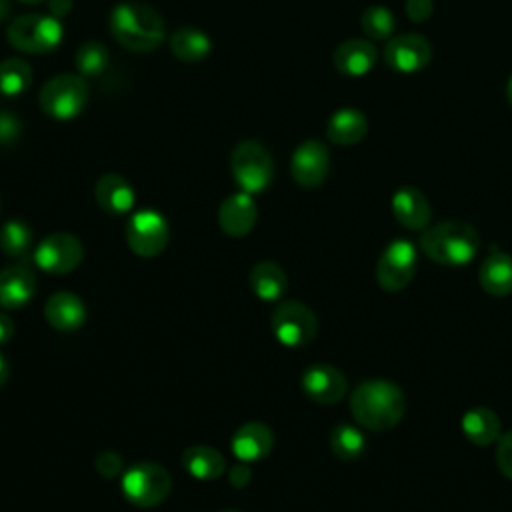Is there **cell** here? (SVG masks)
Listing matches in <instances>:
<instances>
[{"mask_svg":"<svg viewBox=\"0 0 512 512\" xmlns=\"http://www.w3.org/2000/svg\"><path fill=\"white\" fill-rule=\"evenodd\" d=\"M304 394L318 404H336L346 396L348 382L346 376L332 364L320 362L312 364L302 372Z\"/></svg>","mask_w":512,"mask_h":512,"instance_id":"cell-14","label":"cell"},{"mask_svg":"<svg viewBox=\"0 0 512 512\" xmlns=\"http://www.w3.org/2000/svg\"><path fill=\"white\" fill-rule=\"evenodd\" d=\"M74 6V0H48V10L54 18L66 16Z\"/></svg>","mask_w":512,"mask_h":512,"instance_id":"cell-38","label":"cell"},{"mask_svg":"<svg viewBox=\"0 0 512 512\" xmlns=\"http://www.w3.org/2000/svg\"><path fill=\"white\" fill-rule=\"evenodd\" d=\"M330 450L340 460H356L366 452V436L354 424H338L330 432Z\"/></svg>","mask_w":512,"mask_h":512,"instance_id":"cell-28","label":"cell"},{"mask_svg":"<svg viewBox=\"0 0 512 512\" xmlns=\"http://www.w3.org/2000/svg\"><path fill=\"white\" fill-rule=\"evenodd\" d=\"M270 324L276 340L288 348L306 346L318 332L316 314L306 304L296 300L278 304Z\"/></svg>","mask_w":512,"mask_h":512,"instance_id":"cell-9","label":"cell"},{"mask_svg":"<svg viewBox=\"0 0 512 512\" xmlns=\"http://www.w3.org/2000/svg\"><path fill=\"white\" fill-rule=\"evenodd\" d=\"M168 222L156 210H138L126 224V242L138 256L150 258L160 254L168 244Z\"/></svg>","mask_w":512,"mask_h":512,"instance_id":"cell-10","label":"cell"},{"mask_svg":"<svg viewBox=\"0 0 512 512\" xmlns=\"http://www.w3.org/2000/svg\"><path fill=\"white\" fill-rule=\"evenodd\" d=\"M32 82V68L22 58H6L0 62V92L4 96H18L28 90Z\"/></svg>","mask_w":512,"mask_h":512,"instance_id":"cell-29","label":"cell"},{"mask_svg":"<svg viewBox=\"0 0 512 512\" xmlns=\"http://www.w3.org/2000/svg\"><path fill=\"white\" fill-rule=\"evenodd\" d=\"M478 282L490 296L504 298L512 294V256L500 250L490 252L478 268Z\"/></svg>","mask_w":512,"mask_h":512,"instance_id":"cell-22","label":"cell"},{"mask_svg":"<svg viewBox=\"0 0 512 512\" xmlns=\"http://www.w3.org/2000/svg\"><path fill=\"white\" fill-rule=\"evenodd\" d=\"M94 198L98 206L108 214H126L134 206V188L130 182L114 172L102 174L94 186Z\"/></svg>","mask_w":512,"mask_h":512,"instance_id":"cell-20","label":"cell"},{"mask_svg":"<svg viewBox=\"0 0 512 512\" xmlns=\"http://www.w3.org/2000/svg\"><path fill=\"white\" fill-rule=\"evenodd\" d=\"M496 466L502 476L512 480V430L500 434L496 440V454H494Z\"/></svg>","mask_w":512,"mask_h":512,"instance_id":"cell-33","label":"cell"},{"mask_svg":"<svg viewBox=\"0 0 512 512\" xmlns=\"http://www.w3.org/2000/svg\"><path fill=\"white\" fill-rule=\"evenodd\" d=\"M274 446V434L264 422H246L242 424L230 442L234 456L242 462H254L264 456Z\"/></svg>","mask_w":512,"mask_h":512,"instance_id":"cell-19","label":"cell"},{"mask_svg":"<svg viewBox=\"0 0 512 512\" xmlns=\"http://www.w3.org/2000/svg\"><path fill=\"white\" fill-rule=\"evenodd\" d=\"M170 50L172 54L180 60V62H186V64H194V62H200L202 58H206V54L210 52L212 48V42L210 38L198 30V28H192V26H184V28H178L170 34Z\"/></svg>","mask_w":512,"mask_h":512,"instance_id":"cell-26","label":"cell"},{"mask_svg":"<svg viewBox=\"0 0 512 512\" xmlns=\"http://www.w3.org/2000/svg\"><path fill=\"white\" fill-rule=\"evenodd\" d=\"M232 176L242 192L254 194L268 188L274 166L270 152L256 140H242L230 154Z\"/></svg>","mask_w":512,"mask_h":512,"instance_id":"cell-6","label":"cell"},{"mask_svg":"<svg viewBox=\"0 0 512 512\" xmlns=\"http://www.w3.org/2000/svg\"><path fill=\"white\" fill-rule=\"evenodd\" d=\"M182 466L198 480H214L224 474V456L210 446H190L182 454Z\"/></svg>","mask_w":512,"mask_h":512,"instance_id":"cell-27","label":"cell"},{"mask_svg":"<svg viewBox=\"0 0 512 512\" xmlns=\"http://www.w3.org/2000/svg\"><path fill=\"white\" fill-rule=\"evenodd\" d=\"M40 108L56 120H68L88 102V84L80 74H58L44 82L38 96Z\"/></svg>","mask_w":512,"mask_h":512,"instance_id":"cell-5","label":"cell"},{"mask_svg":"<svg viewBox=\"0 0 512 512\" xmlns=\"http://www.w3.org/2000/svg\"><path fill=\"white\" fill-rule=\"evenodd\" d=\"M506 100L512 104V76L508 78V84H506Z\"/></svg>","mask_w":512,"mask_h":512,"instance_id":"cell-42","label":"cell"},{"mask_svg":"<svg viewBox=\"0 0 512 512\" xmlns=\"http://www.w3.org/2000/svg\"><path fill=\"white\" fill-rule=\"evenodd\" d=\"M406 412V398L398 384L372 378L358 384L350 394V414L362 428L382 432L394 428Z\"/></svg>","mask_w":512,"mask_h":512,"instance_id":"cell-1","label":"cell"},{"mask_svg":"<svg viewBox=\"0 0 512 512\" xmlns=\"http://www.w3.org/2000/svg\"><path fill=\"white\" fill-rule=\"evenodd\" d=\"M430 58H432L430 42L424 36L412 34V32L392 36L384 48L386 66L402 74H412L426 68Z\"/></svg>","mask_w":512,"mask_h":512,"instance_id":"cell-12","label":"cell"},{"mask_svg":"<svg viewBox=\"0 0 512 512\" xmlns=\"http://www.w3.org/2000/svg\"><path fill=\"white\" fill-rule=\"evenodd\" d=\"M248 284L252 288V292L266 302L278 300L288 286V278L286 272L282 270V266H278L272 260H262L256 262L248 274Z\"/></svg>","mask_w":512,"mask_h":512,"instance_id":"cell-25","label":"cell"},{"mask_svg":"<svg viewBox=\"0 0 512 512\" xmlns=\"http://www.w3.org/2000/svg\"><path fill=\"white\" fill-rule=\"evenodd\" d=\"M392 214L408 230H426L432 218L428 198L414 186H402L392 196Z\"/></svg>","mask_w":512,"mask_h":512,"instance_id":"cell-16","label":"cell"},{"mask_svg":"<svg viewBox=\"0 0 512 512\" xmlns=\"http://www.w3.org/2000/svg\"><path fill=\"white\" fill-rule=\"evenodd\" d=\"M36 292V276L24 264L0 270V306L14 310L32 300Z\"/></svg>","mask_w":512,"mask_h":512,"instance_id":"cell-18","label":"cell"},{"mask_svg":"<svg viewBox=\"0 0 512 512\" xmlns=\"http://www.w3.org/2000/svg\"><path fill=\"white\" fill-rule=\"evenodd\" d=\"M82 256L84 250L80 240L68 232H54L46 236L34 252L36 264L50 274H66L74 270L82 262Z\"/></svg>","mask_w":512,"mask_h":512,"instance_id":"cell-11","label":"cell"},{"mask_svg":"<svg viewBox=\"0 0 512 512\" xmlns=\"http://www.w3.org/2000/svg\"><path fill=\"white\" fill-rule=\"evenodd\" d=\"M172 488L170 474L156 462H140L122 474V492L134 506L160 504Z\"/></svg>","mask_w":512,"mask_h":512,"instance_id":"cell-7","label":"cell"},{"mask_svg":"<svg viewBox=\"0 0 512 512\" xmlns=\"http://www.w3.org/2000/svg\"><path fill=\"white\" fill-rule=\"evenodd\" d=\"M48 324L60 332H72L86 320V306L74 292H56L44 304Z\"/></svg>","mask_w":512,"mask_h":512,"instance_id":"cell-21","label":"cell"},{"mask_svg":"<svg viewBox=\"0 0 512 512\" xmlns=\"http://www.w3.org/2000/svg\"><path fill=\"white\" fill-rule=\"evenodd\" d=\"M6 40L20 52L48 54L62 40V24L54 16L22 14L8 24Z\"/></svg>","mask_w":512,"mask_h":512,"instance_id":"cell-4","label":"cell"},{"mask_svg":"<svg viewBox=\"0 0 512 512\" xmlns=\"http://www.w3.org/2000/svg\"><path fill=\"white\" fill-rule=\"evenodd\" d=\"M418 266V250L416 246L406 238L392 240L378 256L376 262V282L386 292H398L404 290Z\"/></svg>","mask_w":512,"mask_h":512,"instance_id":"cell-8","label":"cell"},{"mask_svg":"<svg viewBox=\"0 0 512 512\" xmlns=\"http://www.w3.org/2000/svg\"><path fill=\"white\" fill-rule=\"evenodd\" d=\"M368 132V120L358 108L336 110L326 126V136L332 144L352 146L358 144Z\"/></svg>","mask_w":512,"mask_h":512,"instance_id":"cell-24","label":"cell"},{"mask_svg":"<svg viewBox=\"0 0 512 512\" xmlns=\"http://www.w3.org/2000/svg\"><path fill=\"white\" fill-rule=\"evenodd\" d=\"M256 204L248 192L230 194L218 208V224L224 234L232 238H242L250 234L256 224Z\"/></svg>","mask_w":512,"mask_h":512,"instance_id":"cell-15","label":"cell"},{"mask_svg":"<svg viewBox=\"0 0 512 512\" xmlns=\"http://www.w3.org/2000/svg\"><path fill=\"white\" fill-rule=\"evenodd\" d=\"M74 64H76V70L80 72V76H84V78L102 74L108 64L106 46L96 40H88V42L80 44L74 54Z\"/></svg>","mask_w":512,"mask_h":512,"instance_id":"cell-31","label":"cell"},{"mask_svg":"<svg viewBox=\"0 0 512 512\" xmlns=\"http://www.w3.org/2000/svg\"><path fill=\"white\" fill-rule=\"evenodd\" d=\"M432 0H406V14L412 22H426L432 16Z\"/></svg>","mask_w":512,"mask_h":512,"instance_id":"cell-36","label":"cell"},{"mask_svg":"<svg viewBox=\"0 0 512 512\" xmlns=\"http://www.w3.org/2000/svg\"><path fill=\"white\" fill-rule=\"evenodd\" d=\"M420 248L432 262L440 266H466L480 250L476 228L462 220H446L422 230Z\"/></svg>","mask_w":512,"mask_h":512,"instance_id":"cell-3","label":"cell"},{"mask_svg":"<svg viewBox=\"0 0 512 512\" xmlns=\"http://www.w3.org/2000/svg\"><path fill=\"white\" fill-rule=\"evenodd\" d=\"M330 170L328 148L320 140H304L292 154L290 174L302 188L320 186Z\"/></svg>","mask_w":512,"mask_h":512,"instance_id":"cell-13","label":"cell"},{"mask_svg":"<svg viewBox=\"0 0 512 512\" xmlns=\"http://www.w3.org/2000/svg\"><path fill=\"white\" fill-rule=\"evenodd\" d=\"M32 246V232L20 220H8L0 228V248L8 256H24Z\"/></svg>","mask_w":512,"mask_h":512,"instance_id":"cell-32","label":"cell"},{"mask_svg":"<svg viewBox=\"0 0 512 512\" xmlns=\"http://www.w3.org/2000/svg\"><path fill=\"white\" fill-rule=\"evenodd\" d=\"M22 124L18 116L8 110H0V146H12L20 138Z\"/></svg>","mask_w":512,"mask_h":512,"instance_id":"cell-34","label":"cell"},{"mask_svg":"<svg viewBox=\"0 0 512 512\" xmlns=\"http://www.w3.org/2000/svg\"><path fill=\"white\" fill-rule=\"evenodd\" d=\"M8 374H10V366H8L6 358H4V354L0 352V386L8 380Z\"/></svg>","mask_w":512,"mask_h":512,"instance_id":"cell-40","label":"cell"},{"mask_svg":"<svg viewBox=\"0 0 512 512\" xmlns=\"http://www.w3.org/2000/svg\"><path fill=\"white\" fill-rule=\"evenodd\" d=\"M364 34L372 40H390L396 32V18L384 6H370L360 18Z\"/></svg>","mask_w":512,"mask_h":512,"instance_id":"cell-30","label":"cell"},{"mask_svg":"<svg viewBox=\"0 0 512 512\" xmlns=\"http://www.w3.org/2000/svg\"><path fill=\"white\" fill-rule=\"evenodd\" d=\"M378 60V50L372 42L362 40V38H350L342 44L332 54L334 68L350 78H358L368 74Z\"/></svg>","mask_w":512,"mask_h":512,"instance_id":"cell-17","label":"cell"},{"mask_svg":"<svg viewBox=\"0 0 512 512\" xmlns=\"http://www.w3.org/2000/svg\"><path fill=\"white\" fill-rule=\"evenodd\" d=\"M8 12H10V2L8 0H0V22L8 16Z\"/></svg>","mask_w":512,"mask_h":512,"instance_id":"cell-41","label":"cell"},{"mask_svg":"<svg viewBox=\"0 0 512 512\" xmlns=\"http://www.w3.org/2000/svg\"><path fill=\"white\" fill-rule=\"evenodd\" d=\"M22 2H26V4H38V2H42V0H22Z\"/></svg>","mask_w":512,"mask_h":512,"instance_id":"cell-43","label":"cell"},{"mask_svg":"<svg viewBox=\"0 0 512 512\" xmlns=\"http://www.w3.org/2000/svg\"><path fill=\"white\" fill-rule=\"evenodd\" d=\"M94 466L106 478H116L118 474H122V458L116 452H100L94 460Z\"/></svg>","mask_w":512,"mask_h":512,"instance_id":"cell-35","label":"cell"},{"mask_svg":"<svg viewBox=\"0 0 512 512\" xmlns=\"http://www.w3.org/2000/svg\"><path fill=\"white\" fill-rule=\"evenodd\" d=\"M114 40L132 52L156 50L164 38V20L156 8L144 2H120L108 18Z\"/></svg>","mask_w":512,"mask_h":512,"instance_id":"cell-2","label":"cell"},{"mask_svg":"<svg viewBox=\"0 0 512 512\" xmlns=\"http://www.w3.org/2000/svg\"><path fill=\"white\" fill-rule=\"evenodd\" d=\"M228 480H230L236 488H244V486L250 482V468L244 466V464H236V466L230 470Z\"/></svg>","mask_w":512,"mask_h":512,"instance_id":"cell-37","label":"cell"},{"mask_svg":"<svg viewBox=\"0 0 512 512\" xmlns=\"http://www.w3.org/2000/svg\"><path fill=\"white\" fill-rule=\"evenodd\" d=\"M464 438L474 446H490L500 438V418L486 406H472L460 418Z\"/></svg>","mask_w":512,"mask_h":512,"instance_id":"cell-23","label":"cell"},{"mask_svg":"<svg viewBox=\"0 0 512 512\" xmlns=\"http://www.w3.org/2000/svg\"><path fill=\"white\" fill-rule=\"evenodd\" d=\"M14 334V322L6 312H0V344H6Z\"/></svg>","mask_w":512,"mask_h":512,"instance_id":"cell-39","label":"cell"}]
</instances>
